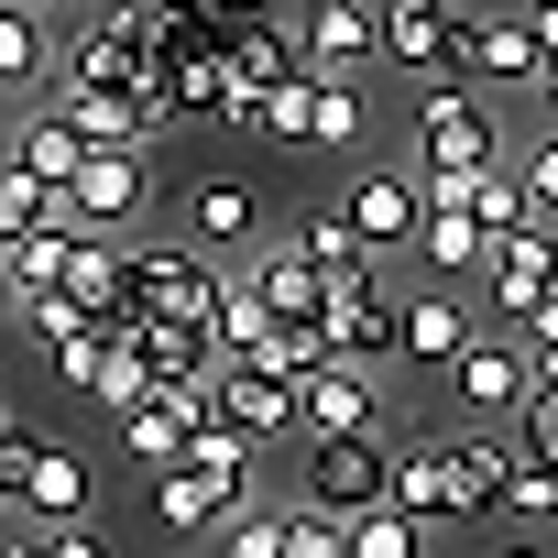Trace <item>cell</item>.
Segmentation results:
<instances>
[{"mask_svg": "<svg viewBox=\"0 0 558 558\" xmlns=\"http://www.w3.org/2000/svg\"><path fill=\"white\" fill-rule=\"evenodd\" d=\"M56 296H77V318H88V329H110V318H121V241H77Z\"/></svg>", "mask_w": 558, "mask_h": 558, "instance_id": "cell-26", "label": "cell"}, {"mask_svg": "<svg viewBox=\"0 0 558 558\" xmlns=\"http://www.w3.org/2000/svg\"><path fill=\"white\" fill-rule=\"evenodd\" d=\"M384 514H405L416 536H427L438 514H460V504H449V460H438V438H384Z\"/></svg>", "mask_w": 558, "mask_h": 558, "instance_id": "cell-17", "label": "cell"}, {"mask_svg": "<svg viewBox=\"0 0 558 558\" xmlns=\"http://www.w3.org/2000/svg\"><path fill=\"white\" fill-rule=\"evenodd\" d=\"M0 154H12V165H23V175H34L45 197H66V175L88 165V143H77V132H66V121H56L45 99H34V110H12V143H0Z\"/></svg>", "mask_w": 558, "mask_h": 558, "instance_id": "cell-19", "label": "cell"}, {"mask_svg": "<svg viewBox=\"0 0 558 558\" xmlns=\"http://www.w3.org/2000/svg\"><path fill=\"white\" fill-rule=\"evenodd\" d=\"M514 449L558 471V384H525V405H514Z\"/></svg>", "mask_w": 558, "mask_h": 558, "instance_id": "cell-35", "label": "cell"}, {"mask_svg": "<svg viewBox=\"0 0 558 558\" xmlns=\"http://www.w3.org/2000/svg\"><path fill=\"white\" fill-rule=\"evenodd\" d=\"M45 208H56V197H45V186L12 165V154H0V252H12L23 230H45Z\"/></svg>", "mask_w": 558, "mask_h": 558, "instance_id": "cell-33", "label": "cell"}, {"mask_svg": "<svg viewBox=\"0 0 558 558\" xmlns=\"http://www.w3.org/2000/svg\"><path fill=\"white\" fill-rule=\"evenodd\" d=\"M263 241V197L241 186V175H208V186H186V252H252Z\"/></svg>", "mask_w": 558, "mask_h": 558, "instance_id": "cell-18", "label": "cell"}, {"mask_svg": "<svg viewBox=\"0 0 558 558\" xmlns=\"http://www.w3.org/2000/svg\"><path fill=\"white\" fill-rule=\"evenodd\" d=\"M504 175H514V197H525V219H558V132H536V143H514V154H504Z\"/></svg>", "mask_w": 558, "mask_h": 558, "instance_id": "cell-30", "label": "cell"}, {"mask_svg": "<svg viewBox=\"0 0 558 558\" xmlns=\"http://www.w3.org/2000/svg\"><path fill=\"white\" fill-rule=\"evenodd\" d=\"M395 307H405V286L384 263H351V274H329L318 286V340H329V362H362V373H384L395 362Z\"/></svg>", "mask_w": 558, "mask_h": 558, "instance_id": "cell-3", "label": "cell"}, {"mask_svg": "<svg viewBox=\"0 0 558 558\" xmlns=\"http://www.w3.org/2000/svg\"><path fill=\"white\" fill-rule=\"evenodd\" d=\"M416 547H427V536H416V525H405V514H384V504H373V514H351V525H340V558H416Z\"/></svg>", "mask_w": 558, "mask_h": 558, "instance_id": "cell-31", "label": "cell"}, {"mask_svg": "<svg viewBox=\"0 0 558 558\" xmlns=\"http://www.w3.org/2000/svg\"><path fill=\"white\" fill-rule=\"evenodd\" d=\"M12 307H23V296H12V263H0V318H12Z\"/></svg>", "mask_w": 558, "mask_h": 558, "instance_id": "cell-44", "label": "cell"}, {"mask_svg": "<svg viewBox=\"0 0 558 558\" xmlns=\"http://www.w3.org/2000/svg\"><path fill=\"white\" fill-rule=\"evenodd\" d=\"M373 12H449V0H373Z\"/></svg>", "mask_w": 558, "mask_h": 558, "instance_id": "cell-43", "label": "cell"}, {"mask_svg": "<svg viewBox=\"0 0 558 558\" xmlns=\"http://www.w3.org/2000/svg\"><path fill=\"white\" fill-rule=\"evenodd\" d=\"M143 208H154V165H143V154H88V165L66 175V219H77V241H121Z\"/></svg>", "mask_w": 558, "mask_h": 558, "instance_id": "cell-6", "label": "cell"}, {"mask_svg": "<svg viewBox=\"0 0 558 558\" xmlns=\"http://www.w3.org/2000/svg\"><path fill=\"white\" fill-rule=\"evenodd\" d=\"M296 504H307V514H329V525L373 514V504H384V438H329V449H307Z\"/></svg>", "mask_w": 558, "mask_h": 558, "instance_id": "cell-10", "label": "cell"}, {"mask_svg": "<svg viewBox=\"0 0 558 558\" xmlns=\"http://www.w3.org/2000/svg\"><path fill=\"white\" fill-rule=\"evenodd\" d=\"M362 143H373V99H362V88H318V110H307V154L362 165Z\"/></svg>", "mask_w": 558, "mask_h": 558, "instance_id": "cell-28", "label": "cell"}, {"mask_svg": "<svg viewBox=\"0 0 558 558\" xmlns=\"http://www.w3.org/2000/svg\"><path fill=\"white\" fill-rule=\"evenodd\" d=\"M88 493H99L88 460H77L66 438H45V449L12 471V525H23V514H34V525H88Z\"/></svg>", "mask_w": 558, "mask_h": 558, "instance_id": "cell-15", "label": "cell"}, {"mask_svg": "<svg viewBox=\"0 0 558 558\" xmlns=\"http://www.w3.org/2000/svg\"><path fill=\"white\" fill-rule=\"evenodd\" d=\"M438 460H449V504H460V514H493V504H504V471H514V438L460 427V438H438Z\"/></svg>", "mask_w": 558, "mask_h": 558, "instance_id": "cell-20", "label": "cell"}, {"mask_svg": "<svg viewBox=\"0 0 558 558\" xmlns=\"http://www.w3.org/2000/svg\"><path fill=\"white\" fill-rule=\"evenodd\" d=\"M241 286L263 296V318H274V329H307V318H318V286H329V274H318V263H307L286 230H263V241L241 252Z\"/></svg>", "mask_w": 558, "mask_h": 558, "instance_id": "cell-13", "label": "cell"}, {"mask_svg": "<svg viewBox=\"0 0 558 558\" xmlns=\"http://www.w3.org/2000/svg\"><path fill=\"white\" fill-rule=\"evenodd\" d=\"M525 34H536V56L558 66V0H536V12H525Z\"/></svg>", "mask_w": 558, "mask_h": 558, "instance_id": "cell-39", "label": "cell"}, {"mask_svg": "<svg viewBox=\"0 0 558 558\" xmlns=\"http://www.w3.org/2000/svg\"><path fill=\"white\" fill-rule=\"evenodd\" d=\"M230 99H241V88H230V56L186 34V45H175V121H230Z\"/></svg>", "mask_w": 558, "mask_h": 558, "instance_id": "cell-25", "label": "cell"}, {"mask_svg": "<svg viewBox=\"0 0 558 558\" xmlns=\"http://www.w3.org/2000/svg\"><path fill=\"white\" fill-rule=\"evenodd\" d=\"M482 558H547V547H482Z\"/></svg>", "mask_w": 558, "mask_h": 558, "instance_id": "cell-45", "label": "cell"}, {"mask_svg": "<svg viewBox=\"0 0 558 558\" xmlns=\"http://www.w3.org/2000/svg\"><path fill=\"white\" fill-rule=\"evenodd\" d=\"M482 252H493V241H482L449 197H427V219H416V263H427V286H449V296H460L471 274H482Z\"/></svg>", "mask_w": 558, "mask_h": 558, "instance_id": "cell-21", "label": "cell"}, {"mask_svg": "<svg viewBox=\"0 0 558 558\" xmlns=\"http://www.w3.org/2000/svg\"><path fill=\"white\" fill-rule=\"evenodd\" d=\"M241 504H252V471H197V460L154 471V525H165V536H186V547H208Z\"/></svg>", "mask_w": 558, "mask_h": 558, "instance_id": "cell-8", "label": "cell"}, {"mask_svg": "<svg viewBox=\"0 0 558 558\" xmlns=\"http://www.w3.org/2000/svg\"><path fill=\"white\" fill-rule=\"evenodd\" d=\"M493 514H558V471L514 449V471H504V504H493Z\"/></svg>", "mask_w": 558, "mask_h": 558, "instance_id": "cell-37", "label": "cell"}, {"mask_svg": "<svg viewBox=\"0 0 558 558\" xmlns=\"http://www.w3.org/2000/svg\"><path fill=\"white\" fill-rule=\"evenodd\" d=\"M296 56L318 88H362L373 77V0H307L296 12Z\"/></svg>", "mask_w": 558, "mask_h": 558, "instance_id": "cell-9", "label": "cell"}, {"mask_svg": "<svg viewBox=\"0 0 558 558\" xmlns=\"http://www.w3.org/2000/svg\"><path fill=\"white\" fill-rule=\"evenodd\" d=\"M208 416H219L241 449H263V438H286V427H296V384H274V373H252V362H219Z\"/></svg>", "mask_w": 558, "mask_h": 558, "instance_id": "cell-16", "label": "cell"}, {"mask_svg": "<svg viewBox=\"0 0 558 558\" xmlns=\"http://www.w3.org/2000/svg\"><path fill=\"white\" fill-rule=\"evenodd\" d=\"M12 12H34V23H56V12H77V0H12Z\"/></svg>", "mask_w": 558, "mask_h": 558, "instance_id": "cell-42", "label": "cell"}, {"mask_svg": "<svg viewBox=\"0 0 558 558\" xmlns=\"http://www.w3.org/2000/svg\"><path fill=\"white\" fill-rule=\"evenodd\" d=\"M482 286H493V307H504V329H525L547 296H558V230H504L493 252H482Z\"/></svg>", "mask_w": 558, "mask_h": 558, "instance_id": "cell-11", "label": "cell"}, {"mask_svg": "<svg viewBox=\"0 0 558 558\" xmlns=\"http://www.w3.org/2000/svg\"><path fill=\"white\" fill-rule=\"evenodd\" d=\"M110 427H121V449H132L143 471H175V460H186V427H208V416H197V405H175V395H143V405H132V416H110Z\"/></svg>", "mask_w": 558, "mask_h": 558, "instance_id": "cell-22", "label": "cell"}, {"mask_svg": "<svg viewBox=\"0 0 558 558\" xmlns=\"http://www.w3.org/2000/svg\"><path fill=\"white\" fill-rule=\"evenodd\" d=\"M286 241H296V252H307L318 274H351V263H373V252L351 241V219H340V197H318V208H296V219H286Z\"/></svg>", "mask_w": 558, "mask_h": 558, "instance_id": "cell-29", "label": "cell"}, {"mask_svg": "<svg viewBox=\"0 0 558 558\" xmlns=\"http://www.w3.org/2000/svg\"><path fill=\"white\" fill-rule=\"evenodd\" d=\"M263 12H274V0H175V23H186L197 45H241Z\"/></svg>", "mask_w": 558, "mask_h": 558, "instance_id": "cell-32", "label": "cell"}, {"mask_svg": "<svg viewBox=\"0 0 558 558\" xmlns=\"http://www.w3.org/2000/svg\"><path fill=\"white\" fill-rule=\"evenodd\" d=\"M449 395H460L482 427H514V405H525V351H514V329H482V340L449 362Z\"/></svg>", "mask_w": 558, "mask_h": 558, "instance_id": "cell-14", "label": "cell"}, {"mask_svg": "<svg viewBox=\"0 0 558 558\" xmlns=\"http://www.w3.org/2000/svg\"><path fill=\"white\" fill-rule=\"evenodd\" d=\"M12 329H23L34 351H66L88 318H77V296H23V307H12Z\"/></svg>", "mask_w": 558, "mask_h": 558, "instance_id": "cell-34", "label": "cell"}, {"mask_svg": "<svg viewBox=\"0 0 558 558\" xmlns=\"http://www.w3.org/2000/svg\"><path fill=\"white\" fill-rule=\"evenodd\" d=\"M274 558H340V525L307 514V504H286V514H274Z\"/></svg>", "mask_w": 558, "mask_h": 558, "instance_id": "cell-36", "label": "cell"}, {"mask_svg": "<svg viewBox=\"0 0 558 558\" xmlns=\"http://www.w3.org/2000/svg\"><path fill=\"white\" fill-rule=\"evenodd\" d=\"M340 219H351V241L362 252H395V241H416V219H427V186H416V165H351V186H340Z\"/></svg>", "mask_w": 558, "mask_h": 558, "instance_id": "cell-7", "label": "cell"}, {"mask_svg": "<svg viewBox=\"0 0 558 558\" xmlns=\"http://www.w3.org/2000/svg\"><path fill=\"white\" fill-rule=\"evenodd\" d=\"M449 77H460L471 99H482V88H536L547 56H536L525 12H460V23H449Z\"/></svg>", "mask_w": 558, "mask_h": 558, "instance_id": "cell-4", "label": "cell"}, {"mask_svg": "<svg viewBox=\"0 0 558 558\" xmlns=\"http://www.w3.org/2000/svg\"><path fill=\"white\" fill-rule=\"evenodd\" d=\"M263 340H274V318H263V296L241 286V263H219V307H208V351H219V362H252Z\"/></svg>", "mask_w": 558, "mask_h": 558, "instance_id": "cell-23", "label": "cell"}, {"mask_svg": "<svg viewBox=\"0 0 558 558\" xmlns=\"http://www.w3.org/2000/svg\"><path fill=\"white\" fill-rule=\"evenodd\" d=\"M45 77H56V34L0 0V99H23V88H45Z\"/></svg>", "mask_w": 558, "mask_h": 558, "instance_id": "cell-27", "label": "cell"}, {"mask_svg": "<svg viewBox=\"0 0 558 558\" xmlns=\"http://www.w3.org/2000/svg\"><path fill=\"white\" fill-rule=\"evenodd\" d=\"M0 558H45V536L34 525H0Z\"/></svg>", "mask_w": 558, "mask_h": 558, "instance_id": "cell-40", "label": "cell"}, {"mask_svg": "<svg viewBox=\"0 0 558 558\" xmlns=\"http://www.w3.org/2000/svg\"><path fill=\"white\" fill-rule=\"evenodd\" d=\"M536 132H558V66L536 77Z\"/></svg>", "mask_w": 558, "mask_h": 558, "instance_id": "cell-41", "label": "cell"}, {"mask_svg": "<svg viewBox=\"0 0 558 558\" xmlns=\"http://www.w3.org/2000/svg\"><path fill=\"white\" fill-rule=\"evenodd\" d=\"M449 23H460V12H373V56L438 77V66H449Z\"/></svg>", "mask_w": 558, "mask_h": 558, "instance_id": "cell-24", "label": "cell"}, {"mask_svg": "<svg viewBox=\"0 0 558 558\" xmlns=\"http://www.w3.org/2000/svg\"><path fill=\"white\" fill-rule=\"evenodd\" d=\"M416 186H460V175H482V165H504V132H493V99H471L460 77H438L427 99H416Z\"/></svg>", "mask_w": 558, "mask_h": 558, "instance_id": "cell-1", "label": "cell"}, {"mask_svg": "<svg viewBox=\"0 0 558 558\" xmlns=\"http://www.w3.org/2000/svg\"><path fill=\"white\" fill-rule=\"evenodd\" d=\"M296 427H307V449H329V438H395L384 373H362V362H318V373L296 384Z\"/></svg>", "mask_w": 558, "mask_h": 558, "instance_id": "cell-5", "label": "cell"}, {"mask_svg": "<svg viewBox=\"0 0 558 558\" xmlns=\"http://www.w3.org/2000/svg\"><path fill=\"white\" fill-rule=\"evenodd\" d=\"M471 340H482L471 296H449V286H405V307H395V362H416V373H449Z\"/></svg>", "mask_w": 558, "mask_h": 558, "instance_id": "cell-12", "label": "cell"}, {"mask_svg": "<svg viewBox=\"0 0 558 558\" xmlns=\"http://www.w3.org/2000/svg\"><path fill=\"white\" fill-rule=\"evenodd\" d=\"M45 558H110V525H34Z\"/></svg>", "mask_w": 558, "mask_h": 558, "instance_id": "cell-38", "label": "cell"}, {"mask_svg": "<svg viewBox=\"0 0 558 558\" xmlns=\"http://www.w3.org/2000/svg\"><path fill=\"white\" fill-rule=\"evenodd\" d=\"M121 307H132L143 329H208V307H219V263L186 252V241L121 252Z\"/></svg>", "mask_w": 558, "mask_h": 558, "instance_id": "cell-2", "label": "cell"}]
</instances>
